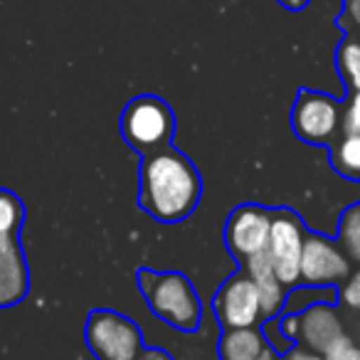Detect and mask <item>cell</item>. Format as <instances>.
Masks as SVG:
<instances>
[{
    "instance_id": "26",
    "label": "cell",
    "mask_w": 360,
    "mask_h": 360,
    "mask_svg": "<svg viewBox=\"0 0 360 360\" xmlns=\"http://www.w3.org/2000/svg\"><path fill=\"white\" fill-rule=\"evenodd\" d=\"M257 360H276V358H274V353H271V350H264V353H262Z\"/></svg>"
},
{
    "instance_id": "5",
    "label": "cell",
    "mask_w": 360,
    "mask_h": 360,
    "mask_svg": "<svg viewBox=\"0 0 360 360\" xmlns=\"http://www.w3.org/2000/svg\"><path fill=\"white\" fill-rule=\"evenodd\" d=\"M338 119L340 109L333 96L311 89L299 91L294 114H291V126L296 136L304 139L306 143H326L338 131Z\"/></svg>"
},
{
    "instance_id": "22",
    "label": "cell",
    "mask_w": 360,
    "mask_h": 360,
    "mask_svg": "<svg viewBox=\"0 0 360 360\" xmlns=\"http://www.w3.org/2000/svg\"><path fill=\"white\" fill-rule=\"evenodd\" d=\"M279 330L286 340H299V316H286L284 321L279 323Z\"/></svg>"
},
{
    "instance_id": "10",
    "label": "cell",
    "mask_w": 360,
    "mask_h": 360,
    "mask_svg": "<svg viewBox=\"0 0 360 360\" xmlns=\"http://www.w3.org/2000/svg\"><path fill=\"white\" fill-rule=\"evenodd\" d=\"M27 294V264L18 232H0V309H11Z\"/></svg>"
},
{
    "instance_id": "17",
    "label": "cell",
    "mask_w": 360,
    "mask_h": 360,
    "mask_svg": "<svg viewBox=\"0 0 360 360\" xmlns=\"http://www.w3.org/2000/svg\"><path fill=\"white\" fill-rule=\"evenodd\" d=\"M25 220L22 205L13 193L0 191V232H18Z\"/></svg>"
},
{
    "instance_id": "27",
    "label": "cell",
    "mask_w": 360,
    "mask_h": 360,
    "mask_svg": "<svg viewBox=\"0 0 360 360\" xmlns=\"http://www.w3.org/2000/svg\"><path fill=\"white\" fill-rule=\"evenodd\" d=\"M350 360H360V348L355 350V355H353V358H350Z\"/></svg>"
},
{
    "instance_id": "13",
    "label": "cell",
    "mask_w": 360,
    "mask_h": 360,
    "mask_svg": "<svg viewBox=\"0 0 360 360\" xmlns=\"http://www.w3.org/2000/svg\"><path fill=\"white\" fill-rule=\"evenodd\" d=\"M266 340L255 328H227L220 340L222 360H257L266 350Z\"/></svg>"
},
{
    "instance_id": "19",
    "label": "cell",
    "mask_w": 360,
    "mask_h": 360,
    "mask_svg": "<svg viewBox=\"0 0 360 360\" xmlns=\"http://www.w3.org/2000/svg\"><path fill=\"white\" fill-rule=\"evenodd\" d=\"M343 131L345 134L360 136V91L350 96L348 106H345L343 114Z\"/></svg>"
},
{
    "instance_id": "15",
    "label": "cell",
    "mask_w": 360,
    "mask_h": 360,
    "mask_svg": "<svg viewBox=\"0 0 360 360\" xmlns=\"http://www.w3.org/2000/svg\"><path fill=\"white\" fill-rule=\"evenodd\" d=\"M333 168L350 180H360V136L345 134L333 148Z\"/></svg>"
},
{
    "instance_id": "11",
    "label": "cell",
    "mask_w": 360,
    "mask_h": 360,
    "mask_svg": "<svg viewBox=\"0 0 360 360\" xmlns=\"http://www.w3.org/2000/svg\"><path fill=\"white\" fill-rule=\"evenodd\" d=\"M338 335H343V326L333 306L316 304L299 316V338L316 353L323 355Z\"/></svg>"
},
{
    "instance_id": "24",
    "label": "cell",
    "mask_w": 360,
    "mask_h": 360,
    "mask_svg": "<svg viewBox=\"0 0 360 360\" xmlns=\"http://www.w3.org/2000/svg\"><path fill=\"white\" fill-rule=\"evenodd\" d=\"M281 8H286V11H291V13H299V11H304L306 6H309V0H276Z\"/></svg>"
},
{
    "instance_id": "9",
    "label": "cell",
    "mask_w": 360,
    "mask_h": 360,
    "mask_svg": "<svg viewBox=\"0 0 360 360\" xmlns=\"http://www.w3.org/2000/svg\"><path fill=\"white\" fill-rule=\"evenodd\" d=\"M269 230H271L269 212L257 205H245L232 212L230 222H227V232H225L227 247H230L235 257L250 259L252 255L266 250Z\"/></svg>"
},
{
    "instance_id": "20",
    "label": "cell",
    "mask_w": 360,
    "mask_h": 360,
    "mask_svg": "<svg viewBox=\"0 0 360 360\" xmlns=\"http://www.w3.org/2000/svg\"><path fill=\"white\" fill-rule=\"evenodd\" d=\"M340 299H343L345 306H350V309H358L360 311V269L355 271V274L348 276V281H345L343 291H340Z\"/></svg>"
},
{
    "instance_id": "16",
    "label": "cell",
    "mask_w": 360,
    "mask_h": 360,
    "mask_svg": "<svg viewBox=\"0 0 360 360\" xmlns=\"http://www.w3.org/2000/svg\"><path fill=\"white\" fill-rule=\"evenodd\" d=\"M340 242L350 259L360 262V202L345 210L343 220H340Z\"/></svg>"
},
{
    "instance_id": "25",
    "label": "cell",
    "mask_w": 360,
    "mask_h": 360,
    "mask_svg": "<svg viewBox=\"0 0 360 360\" xmlns=\"http://www.w3.org/2000/svg\"><path fill=\"white\" fill-rule=\"evenodd\" d=\"M139 360H173L170 355H165L163 350H143Z\"/></svg>"
},
{
    "instance_id": "3",
    "label": "cell",
    "mask_w": 360,
    "mask_h": 360,
    "mask_svg": "<svg viewBox=\"0 0 360 360\" xmlns=\"http://www.w3.org/2000/svg\"><path fill=\"white\" fill-rule=\"evenodd\" d=\"M121 134L141 153L160 150L173 134V111L158 96H136L121 114Z\"/></svg>"
},
{
    "instance_id": "21",
    "label": "cell",
    "mask_w": 360,
    "mask_h": 360,
    "mask_svg": "<svg viewBox=\"0 0 360 360\" xmlns=\"http://www.w3.org/2000/svg\"><path fill=\"white\" fill-rule=\"evenodd\" d=\"M340 25H350L360 32V0H343V18Z\"/></svg>"
},
{
    "instance_id": "23",
    "label": "cell",
    "mask_w": 360,
    "mask_h": 360,
    "mask_svg": "<svg viewBox=\"0 0 360 360\" xmlns=\"http://www.w3.org/2000/svg\"><path fill=\"white\" fill-rule=\"evenodd\" d=\"M286 360H326L321 353H316V350H301V348H294L289 355H286Z\"/></svg>"
},
{
    "instance_id": "4",
    "label": "cell",
    "mask_w": 360,
    "mask_h": 360,
    "mask_svg": "<svg viewBox=\"0 0 360 360\" xmlns=\"http://www.w3.org/2000/svg\"><path fill=\"white\" fill-rule=\"evenodd\" d=\"M86 345L96 360H139L143 353V335L126 316L94 311L86 321Z\"/></svg>"
},
{
    "instance_id": "8",
    "label": "cell",
    "mask_w": 360,
    "mask_h": 360,
    "mask_svg": "<svg viewBox=\"0 0 360 360\" xmlns=\"http://www.w3.org/2000/svg\"><path fill=\"white\" fill-rule=\"evenodd\" d=\"M350 274L348 257L321 237H309L301 252V279L311 286H328Z\"/></svg>"
},
{
    "instance_id": "14",
    "label": "cell",
    "mask_w": 360,
    "mask_h": 360,
    "mask_svg": "<svg viewBox=\"0 0 360 360\" xmlns=\"http://www.w3.org/2000/svg\"><path fill=\"white\" fill-rule=\"evenodd\" d=\"M335 67L353 94L360 91V37L348 35L335 50Z\"/></svg>"
},
{
    "instance_id": "18",
    "label": "cell",
    "mask_w": 360,
    "mask_h": 360,
    "mask_svg": "<svg viewBox=\"0 0 360 360\" xmlns=\"http://www.w3.org/2000/svg\"><path fill=\"white\" fill-rule=\"evenodd\" d=\"M355 343L348 338V335H338L333 343L328 345V350L323 353L326 360H350L355 355Z\"/></svg>"
},
{
    "instance_id": "2",
    "label": "cell",
    "mask_w": 360,
    "mask_h": 360,
    "mask_svg": "<svg viewBox=\"0 0 360 360\" xmlns=\"http://www.w3.org/2000/svg\"><path fill=\"white\" fill-rule=\"evenodd\" d=\"M139 286L158 319L180 330H195L202 319V304L193 284L183 274L139 271Z\"/></svg>"
},
{
    "instance_id": "12",
    "label": "cell",
    "mask_w": 360,
    "mask_h": 360,
    "mask_svg": "<svg viewBox=\"0 0 360 360\" xmlns=\"http://www.w3.org/2000/svg\"><path fill=\"white\" fill-rule=\"evenodd\" d=\"M247 276L255 281L259 291L262 316H274L284 306V284L276 276L269 252H257L247 259Z\"/></svg>"
},
{
    "instance_id": "1",
    "label": "cell",
    "mask_w": 360,
    "mask_h": 360,
    "mask_svg": "<svg viewBox=\"0 0 360 360\" xmlns=\"http://www.w3.org/2000/svg\"><path fill=\"white\" fill-rule=\"evenodd\" d=\"M200 175L186 155L175 150H153L141 165L139 202L160 222H178L195 210L200 200Z\"/></svg>"
},
{
    "instance_id": "6",
    "label": "cell",
    "mask_w": 360,
    "mask_h": 360,
    "mask_svg": "<svg viewBox=\"0 0 360 360\" xmlns=\"http://www.w3.org/2000/svg\"><path fill=\"white\" fill-rule=\"evenodd\" d=\"M215 314L225 328H252L259 321V291L247 274H235L215 296Z\"/></svg>"
},
{
    "instance_id": "7",
    "label": "cell",
    "mask_w": 360,
    "mask_h": 360,
    "mask_svg": "<svg viewBox=\"0 0 360 360\" xmlns=\"http://www.w3.org/2000/svg\"><path fill=\"white\" fill-rule=\"evenodd\" d=\"M304 232L301 225L289 215H279L271 220L269 242H266V252H269L271 262H274V271L284 286H294L301 279V252H304Z\"/></svg>"
}]
</instances>
